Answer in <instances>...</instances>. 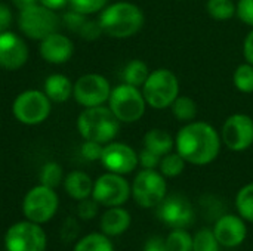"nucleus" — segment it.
I'll use <instances>...</instances> for the list:
<instances>
[{"mask_svg": "<svg viewBox=\"0 0 253 251\" xmlns=\"http://www.w3.org/2000/svg\"><path fill=\"white\" fill-rule=\"evenodd\" d=\"M236 209L240 217L253 223V182L245 185L236 195Z\"/></svg>", "mask_w": 253, "mask_h": 251, "instance_id": "28", "label": "nucleus"}, {"mask_svg": "<svg viewBox=\"0 0 253 251\" xmlns=\"http://www.w3.org/2000/svg\"><path fill=\"white\" fill-rule=\"evenodd\" d=\"M142 251H169L168 250V246H166V240L160 238V237H153L150 238L145 246H144V250Z\"/></svg>", "mask_w": 253, "mask_h": 251, "instance_id": "42", "label": "nucleus"}, {"mask_svg": "<svg viewBox=\"0 0 253 251\" xmlns=\"http://www.w3.org/2000/svg\"><path fill=\"white\" fill-rule=\"evenodd\" d=\"M233 83L236 89L242 93H253V65L249 62L240 64L234 74Z\"/></svg>", "mask_w": 253, "mask_h": 251, "instance_id": "30", "label": "nucleus"}, {"mask_svg": "<svg viewBox=\"0 0 253 251\" xmlns=\"http://www.w3.org/2000/svg\"><path fill=\"white\" fill-rule=\"evenodd\" d=\"M111 93L110 81L96 72H87L77 78L73 84V98L84 108L99 107L108 102Z\"/></svg>", "mask_w": 253, "mask_h": 251, "instance_id": "12", "label": "nucleus"}, {"mask_svg": "<svg viewBox=\"0 0 253 251\" xmlns=\"http://www.w3.org/2000/svg\"><path fill=\"white\" fill-rule=\"evenodd\" d=\"M28 55L30 52L22 37L9 30L0 33V68L16 71L27 64Z\"/></svg>", "mask_w": 253, "mask_h": 251, "instance_id": "16", "label": "nucleus"}, {"mask_svg": "<svg viewBox=\"0 0 253 251\" xmlns=\"http://www.w3.org/2000/svg\"><path fill=\"white\" fill-rule=\"evenodd\" d=\"M64 189L68 197H71L76 201H82L84 198L92 197L93 191V180L92 178L82 172V170H73L64 178Z\"/></svg>", "mask_w": 253, "mask_h": 251, "instance_id": "20", "label": "nucleus"}, {"mask_svg": "<svg viewBox=\"0 0 253 251\" xmlns=\"http://www.w3.org/2000/svg\"><path fill=\"white\" fill-rule=\"evenodd\" d=\"M101 34H104V31H102L99 22L92 21V19H87L79 31V36L84 40H96Z\"/></svg>", "mask_w": 253, "mask_h": 251, "instance_id": "38", "label": "nucleus"}, {"mask_svg": "<svg viewBox=\"0 0 253 251\" xmlns=\"http://www.w3.org/2000/svg\"><path fill=\"white\" fill-rule=\"evenodd\" d=\"M141 92L148 107L153 109H166L179 96V80L173 71L159 68L150 72Z\"/></svg>", "mask_w": 253, "mask_h": 251, "instance_id": "4", "label": "nucleus"}, {"mask_svg": "<svg viewBox=\"0 0 253 251\" xmlns=\"http://www.w3.org/2000/svg\"><path fill=\"white\" fill-rule=\"evenodd\" d=\"M130 223H132L130 213L126 209H123V206L108 207L101 216L99 229L102 234L113 238V237L123 235L129 229Z\"/></svg>", "mask_w": 253, "mask_h": 251, "instance_id": "19", "label": "nucleus"}, {"mask_svg": "<svg viewBox=\"0 0 253 251\" xmlns=\"http://www.w3.org/2000/svg\"><path fill=\"white\" fill-rule=\"evenodd\" d=\"M132 197V188L123 175L107 172L93 182L92 198L104 207H119Z\"/></svg>", "mask_w": 253, "mask_h": 251, "instance_id": "11", "label": "nucleus"}, {"mask_svg": "<svg viewBox=\"0 0 253 251\" xmlns=\"http://www.w3.org/2000/svg\"><path fill=\"white\" fill-rule=\"evenodd\" d=\"M160 160L162 157L148 151V149H142L139 154H138V161H139V166L142 169H148V170H156L160 164Z\"/></svg>", "mask_w": 253, "mask_h": 251, "instance_id": "39", "label": "nucleus"}, {"mask_svg": "<svg viewBox=\"0 0 253 251\" xmlns=\"http://www.w3.org/2000/svg\"><path fill=\"white\" fill-rule=\"evenodd\" d=\"M165 240L169 251H193V237L185 229H173Z\"/></svg>", "mask_w": 253, "mask_h": 251, "instance_id": "31", "label": "nucleus"}, {"mask_svg": "<svg viewBox=\"0 0 253 251\" xmlns=\"http://www.w3.org/2000/svg\"><path fill=\"white\" fill-rule=\"evenodd\" d=\"M73 251H116L110 237L102 232H90L76 241Z\"/></svg>", "mask_w": 253, "mask_h": 251, "instance_id": "23", "label": "nucleus"}, {"mask_svg": "<svg viewBox=\"0 0 253 251\" xmlns=\"http://www.w3.org/2000/svg\"><path fill=\"white\" fill-rule=\"evenodd\" d=\"M39 3L49 7V9H52V10H55V12L65 7V6H68V0H39Z\"/></svg>", "mask_w": 253, "mask_h": 251, "instance_id": "44", "label": "nucleus"}, {"mask_svg": "<svg viewBox=\"0 0 253 251\" xmlns=\"http://www.w3.org/2000/svg\"><path fill=\"white\" fill-rule=\"evenodd\" d=\"M10 22H12V10L6 3L0 1V33L7 31Z\"/></svg>", "mask_w": 253, "mask_h": 251, "instance_id": "41", "label": "nucleus"}, {"mask_svg": "<svg viewBox=\"0 0 253 251\" xmlns=\"http://www.w3.org/2000/svg\"><path fill=\"white\" fill-rule=\"evenodd\" d=\"M159 219L172 229H185L194 220V207L191 201L181 194L166 195L157 206Z\"/></svg>", "mask_w": 253, "mask_h": 251, "instance_id": "13", "label": "nucleus"}, {"mask_svg": "<svg viewBox=\"0 0 253 251\" xmlns=\"http://www.w3.org/2000/svg\"><path fill=\"white\" fill-rule=\"evenodd\" d=\"M77 231H79V226H77V222L76 219L73 217H68L62 226V232H61V237L65 243H70L73 241L76 237H77Z\"/></svg>", "mask_w": 253, "mask_h": 251, "instance_id": "40", "label": "nucleus"}, {"mask_svg": "<svg viewBox=\"0 0 253 251\" xmlns=\"http://www.w3.org/2000/svg\"><path fill=\"white\" fill-rule=\"evenodd\" d=\"M86 21H87V15H83V13L76 12L73 9H70L68 12H65L64 16H62V22H64L65 28L70 30V31H73V33H77V34H79L80 28L83 27V24Z\"/></svg>", "mask_w": 253, "mask_h": 251, "instance_id": "35", "label": "nucleus"}, {"mask_svg": "<svg viewBox=\"0 0 253 251\" xmlns=\"http://www.w3.org/2000/svg\"><path fill=\"white\" fill-rule=\"evenodd\" d=\"M98 212H99V204L92 197L84 198V200L79 201V204H77V217L82 220L87 222V220L95 219Z\"/></svg>", "mask_w": 253, "mask_h": 251, "instance_id": "34", "label": "nucleus"}, {"mask_svg": "<svg viewBox=\"0 0 253 251\" xmlns=\"http://www.w3.org/2000/svg\"><path fill=\"white\" fill-rule=\"evenodd\" d=\"M77 130L84 141L110 143L120 132V121L108 107L84 108L77 117Z\"/></svg>", "mask_w": 253, "mask_h": 251, "instance_id": "3", "label": "nucleus"}, {"mask_svg": "<svg viewBox=\"0 0 253 251\" xmlns=\"http://www.w3.org/2000/svg\"><path fill=\"white\" fill-rule=\"evenodd\" d=\"M212 231L218 243L227 249H236L242 246L248 237V226H246L245 219L236 215L221 216L216 220Z\"/></svg>", "mask_w": 253, "mask_h": 251, "instance_id": "17", "label": "nucleus"}, {"mask_svg": "<svg viewBox=\"0 0 253 251\" xmlns=\"http://www.w3.org/2000/svg\"><path fill=\"white\" fill-rule=\"evenodd\" d=\"M173 117L181 123H191L197 117V104L190 96H178L170 105Z\"/></svg>", "mask_w": 253, "mask_h": 251, "instance_id": "25", "label": "nucleus"}, {"mask_svg": "<svg viewBox=\"0 0 253 251\" xmlns=\"http://www.w3.org/2000/svg\"><path fill=\"white\" fill-rule=\"evenodd\" d=\"M98 22L104 34L113 38H129L142 28L145 15L135 3L116 1L101 10Z\"/></svg>", "mask_w": 253, "mask_h": 251, "instance_id": "2", "label": "nucleus"}, {"mask_svg": "<svg viewBox=\"0 0 253 251\" xmlns=\"http://www.w3.org/2000/svg\"><path fill=\"white\" fill-rule=\"evenodd\" d=\"M39 52L43 61L53 65H61L70 61V58L73 56L74 44L67 36L55 31L47 37H44L43 40H40Z\"/></svg>", "mask_w": 253, "mask_h": 251, "instance_id": "18", "label": "nucleus"}, {"mask_svg": "<svg viewBox=\"0 0 253 251\" xmlns=\"http://www.w3.org/2000/svg\"><path fill=\"white\" fill-rule=\"evenodd\" d=\"M144 148L163 157L169 152H172L173 146H175V139L170 136L169 132L163 130V129H151L144 135L142 139Z\"/></svg>", "mask_w": 253, "mask_h": 251, "instance_id": "22", "label": "nucleus"}, {"mask_svg": "<svg viewBox=\"0 0 253 251\" xmlns=\"http://www.w3.org/2000/svg\"><path fill=\"white\" fill-rule=\"evenodd\" d=\"M99 161L107 172L123 175V176L135 172V169L139 166L136 151L127 143L114 142V141L104 145Z\"/></svg>", "mask_w": 253, "mask_h": 251, "instance_id": "15", "label": "nucleus"}, {"mask_svg": "<svg viewBox=\"0 0 253 251\" xmlns=\"http://www.w3.org/2000/svg\"><path fill=\"white\" fill-rule=\"evenodd\" d=\"M104 145L93 142V141H84L80 146V154L87 161H99L102 155Z\"/></svg>", "mask_w": 253, "mask_h": 251, "instance_id": "36", "label": "nucleus"}, {"mask_svg": "<svg viewBox=\"0 0 253 251\" xmlns=\"http://www.w3.org/2000/svg\"><path fill=\"white\" fill-rule=\"evenodd\" d=\"M108 1L110 0H68V6L70 9L83 15H90L101 12L108 4Z\"/></svg>", "mask_w": 253, "mask_h": 251, "instance_id": "33", "label": "nucleus"}, {"mask_svg": "<svg viewBox=\"0 0 253 251\" xmlns=\"http://www.w3.org/2000/svg\"><path fill=\"white\" fill-rule=\"evenodd\" d=\"M108 108L113 111L120 123L130 124L139 121L144 117L147 102L139 87L122 83L111 89Z\"/></svg>", "mask_w": 253, "mask_h": 251, "instance_id": "5", "label": "nucleus"}, {"mask_svg": "<svg viewBox=\"0 0 253 251\" xmlns=\"http://www.w3.org/2000/svg\"><path fill=\"white\" fill-rule=\"evenodd\" d=\"M237 4L234 0H208L206 10L211 18L216 21H228L236 16Z\"/></svg>", "mask_w": 253, "mask_h": 251, "instance_id": "27", "label": "nucleus"}, {"mask_svg": "<svg viewBox=\"0 0 253 251\" xmlns=\"http://www.w3.org/2000/svg\"><path fill=\"white\" fill-rule=\"evenodd\" d=\"M221 135L205 121L185 123L176 133V152L190 164L208 166L213 163L221 152Z\"/></svg>", "mask_w": 253, "mask_h": 251, "instance_id": "1", "label": "nucleus"}, {"mask_svg": "<svg viewBox=\"0 0 253 251\" xmlns=\"http://www.w3.org/2000/svg\"><path fill=\"white\" fill-rule=\"evenodd\" d=\"M59 22L61 19L56 12L40 3L19 10L18 15V27L21 33L25 37L39 41L55 33L59 27Z\"/></svg>", "mask_w": 253, "mask_h": 251, "instance_id": "8", "label": "nucleus"}, {"mask_svg": "<svg viewBox=\"0 0 253 251\" xmlns=\"http://www.w3.org/2000/svg\"><path fill=\"white\" fill-rule=\"evenodd\" d=\"M59 209V197L55 189L42 183L33 186L22 200V215L37 225L50 222Z\"/></svg>", "mask_w": 253, "mask_h": 251, "instance_id": "6", "label": "nucleus"}, {"mask_svg": "<svg viewBox=\"0 0 253 251\" xmlns=\"http://www.w3.org/2000/svg\"><path fill=\"white\" fill-rule=\"evenodd\" d=\"M50 111L52 101L44 92L36 89L21 92L12 104L13 117L25 126H37L44 123L50 115Z\"/></svg>", "mask_w": 253, "mask_h": 251, "instance_id": "7", "label": "nucleus"}, {"mask_svg": "<svg viewBox=\"0 0 253 251\" xmlns=\"http://www.w3.org/2000/svg\"><path fill=\"white\" fill-rule=\"evenodd\" d=\"M73 84L74 83L64 74H50L44 80L43 92L52 102L62 104L73 96Z\"/></svg>", "mask_w": 253, "mask_h": 251, "instance_id": "21", "label": "nucleus"}, {"mask_svg": "<svg viewBox=\"0 0 253 251\" xmlns=\"http://www.w3.org/2000/svg\"><path fill=\"white\" fill-rule=\"evenodd\" d=\"M236 9V16L253 28V0H239Z\"/></svg>", "mask_w": 253, "mask_h": 251, "instance_id": "37", "label": "nucleus"}, {"mask_svg": "<svg viewBox=\"0 0 253 251\" xmlns=\"http://www.w3.org/2000/svg\"><path fill=\"white\" fill-rule=\"evenodd\" d=\"M132 198L142 209H156L168 195L166 178L157 170L142 169L133 179Z\"/></svg>", "mask_w": 253, "mask_h": 251, "instance_id": "9", "label": "nucleus"}, {"mask_svg": "<svg viewBox=\"0 0 253 251\" xmlns=\"http://www.w3.org/2000/svg\"><path fill=\"white\" fill-rule=\"evenodd\" d=\"M12 3H13V6H15L18 10H24V9H27V7H31V6L37 4L39 0H12Z\"/></svg>", "mask_w": 253, "mask_h": 251, "instance_id": "45", "label": "nucleus"}, {"mask_svg": "<svg viewBox=\"0 0 253 251\" xmlns=\"http://www.w3.org/2000/svg\"><path fill=\"white\" fill-rule=\"evenodd\" d=\"M243 55L246 62L253 65V28L248 33L245 41H243Z\"/></svg>", "mask_w": 253, "mask_h": 251, "instance_id": "43", "label": "nucleus"}, {"mask_svg": "<svg viewBox=\"0 0 253 251\" xmlns=\"http://www.w3.org/2000/svg\"><path fill=\"white\" fill-rule=\"evenodd\" d=\"M150 72L151 71H150L148 65L144 61H141V59H132L123 68V72H122L123 83L141 89L142 84L145 83L147 77L150 75Z\"/></svg>", "mask_w": 253, "mask_h": 251, "instance_id": "24", "label": "nucleus"}, {"mask_svg": "<svg viewBox=\"0 0 253 251\" xmlns=\"http://www.w3.org/2000/svg\"><path fill=\"white\" fill-rule=\"evenodd\" d=\"M222 143L234 151L242 152L253 145V120L248 114H233L230 115L221 129Z\"/></svg>", "mask_w": 253, "mask_h": 251, "instance_id": "14", "label": "nucleus"}, {"mask_svg": "<svg viewBox=\"0 0 253 251\" xmlns=\"http://www.w3.org/2000/svg\"><path fill=\"white\" fill-rule=\"evenodd\" d=\"M3 243L6 251H46L47 235L43 225L25 219L7 228Z\"/></svg>", "mask_w": 253, "mask_h": 251, "instance_id": "10", "label": "nucleus"}, {"mask_svg": "<svg viewBox=\"0 0 253 251\" xmlns=\"http://www.w3.org/2000/svg\"><path fill=\"white\" fill-rule=\"evenodd\" d=\"M64 170L62 166L56 161H47L42 166L39 173V182L44 186L56 189L64 182Z\"/></svg>", "mask_w": 253, "mask_h": 251, "instance_id": "26", "label": "nucleus"}, {"mask_svg": "<svg viewBox=\"0 0 253 251\" xmlns=\"http://www.w3.org/2000/svg\"><path fill=\"white\" fill-rule=\"evenodd\" d=\"M187 161L178 154V152H169L166 155L162 157L160 164H159V170L165 178H178L184 169H185Z\"/></svg>", "mask_w": 253, "mask_h": 251, "instance_id": "29", "label": "nucleus"}, {"mask_svg": "<svg viewBox=\"0 0 253 251\" xmlns=\"http://www.w3.org/2000/svg\"><path fill=\"white\" fill-rule=\"evenodd\" d=\"M219 247L221 244L212 229H200L193 237V251H219Z\"/></svg>", "mask_w": 253, "mask_h": 251, "instance_id": "32", "label": "nucleus"}]
</instances>
